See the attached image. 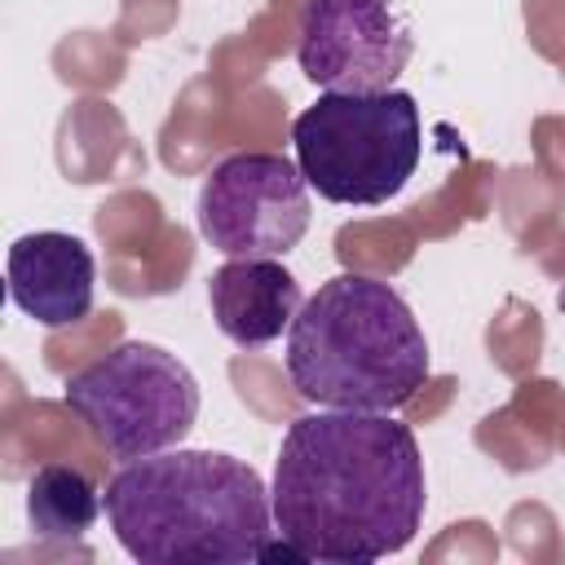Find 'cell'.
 <instances>
[{
  "mask_svg": "<svg viewBox=\"0 0 565 565\" xmlns=\"http://www.w3.org/2000/svg\"><path fill=\"white\" fill-rule=\"evenodd\" d=\"M415 53V35L397 0H305L296 26V62L322 93L393 88Z\"/></svg>",
  "mask_w": 565,
  "mask_h": 565,
  "instance_id": "7",
  "label": "cell"
},
{
  "mask_svg": "<svg viewBox=\"0 0 565 565\" xmlns=\"http://www.w3.org/2000/svg\"><path fill=\"white\" fill-rule=\"evenodd\" d=\"M291 146L309 190L327 203L380 207L419 168V106L406 88L322 93L291 119Z\"/></svg>",
  "mask_w": 565,
  "mask_h": 565,
  "instance_id": "4",
  "label": "cell"
},
{
  "mask_svg": "<svg viewBox=\"0 0 565 565\" xmlns=\"http://www.w3.org/2000/svg\"><path fill=\"white\" fill-rule=\"evenodd\" d=\"M194 216L221 256H287L313 216L309 181L287 154L238 150L207 172Z\"/></svg>",
  "mask_w": 565,
  "mask_h": 565,
  "instance_id": "6",
  "label": "cell"
},
{
  "mask_svg": "<svg viewBox=\"0 0 565 565\" xmlns=\"http://www.w3.org/2000/svg\"><path fill=\"white\" fill-rule=\"evenodd\" d=\"M300 305V282L278 256H230L207 278L212 322L238 349L274 344L282 331H291Z\"/></svg>",
  "mask_w": 565,
  "mask_h": 565,
  "instance_id": "9",
  "label": "cell"
},
{
  "mask_svg": "<svg viewBox=\"0 0 565 565\" xmlns=\"http://www.w3.org/2000/svg\"><path fill=\"white\" fill-rule=\"evenodd\" d=\"M102 508L106 503L97 481L75 463H44L26 481V521L44 543L84 539L97 525Z\"/></svg>",
  "mask_w": 565,
  "mask_h": 565,
  "instance_id": "10",
  "label": "cell"
},
{
  "mask_svg": "<svg viewBox=\"0 0 565 565\" xmlns=\"http://www.w3.org/2000/svg\"><path fill=\"white\" fill-rule=\"evenodd\" d=\"M428 340L397 287L371 274L327 278L287 331V380L322 411H402L428 384Z\"/></svg>",
  "mask_w": 565,
  "mask_h": 565,
  "instance_id": "3",
  "label": "cell"
},
{
  "mask_svg": "<svg viewBox=\"0 0 565 565\" xmlns=\"http://www.w3.org/2000/svg\"><path fill=\"white\" fill-rule=\"evenodd\" d=\"M274 530L305 561L371 565L397 556L428 503L419 441L388 411L291 419L274 459Z\"/></svg>",
  "mask_w": 565,
  "mask_h": 565,
  "instance_id": "1",
  "label": "cell"
},
{
  "mask_svg": "<svg viewBox=\"0 0 565 565\" xmlns=\"http://www.w3.org/2000/svg\"><path fill=\"white\" fill-rule=\"evenodd\" d=\"M106 521L141 565H243L269 556L274 503L225 450H159L106 481Z\"/></svg>",
  "mask_w": 565,
  "mask_h": 565,
  "instance_id": "2",
  "label": "cell"
},
{
  "mask_svg": "<svg viewBox=\"0 0 565 565\" xmlns=\"http://www.w3.org/2000/svg\"><path fill=\"white\" fill-rule=\"evenodd\" d=\"M62 402L110 459L132 463L185 441L199 419V380L177 353L146 340H124L75 371Z\"/></svg>",
  "mask_w": 565,
  "mask_h": 565,
  "instance_id": "5",
  "label": "cell"
},
{
  "mask_svg": "<svg viewBox=\"0 0 565 565\" xmlns=\"http://www.w3.org/2000/svg\"><path fill=\"white\" fill-rule=\"evenodd\" d=\"M4 278L9 300L40 327L57 331L88 318L97 291V260L84 247V238L62 230H35L9 247Z\"/></svg>",
  "mask_w": 565,
  "mask_h": 565,
  "instance_id": "8",
  "label": "cell"
}]
</instances>
